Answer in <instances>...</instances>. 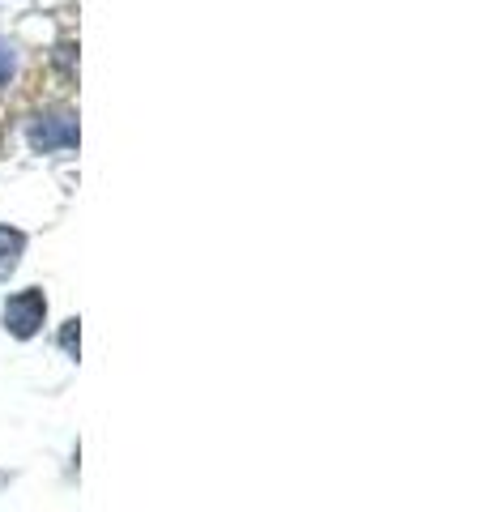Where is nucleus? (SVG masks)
I'll return each mask as SVG.
<instances>
[{
    "label": "nucleus",
    "mask_w": 486,
    "mask_h": 512,
    "mask_svg": "<svg viewBox=\"0 0 486 512\" xmlns=\"http://www.w3.org/2000/svg\"><path fill=\"white\" fill-rule=\"evenodd\" d=\"M0 320H5V329L13 333V338H35V333L43 329V320H47V295L39 291V286H26V291L9 295L5 308H0Z\"/></svg>",
    "instance_id": "nucleus-1"
},
{
    "label": "nucleus",
    "mask_w": 486,
    "mask_h": 512,
    "mask_svg": "<svg viewBox=\"0 0 486 512\" xmlns=\"http://www.w3.org/2000/svg\"><path fill=\"white\" fill-rule=\"evenodd\" d=\"M30 146L43 150V154H56V150H73L77 146V120L73 116H39L30 120Z\"/></svg>",
    "instance_id": "nucleus-2"
},
{
    "label": "nucleus",
    "mask_w": 486,
    "mask_h": 512,
    "mask_svg": "<svg viewBox=\"0 0 486 512\" xmlns=\"http://www.w3.org/2000/svg\"><path fill=\"white\" fill-rule=\"evenodd\" d=\"M22 252H26V235L18 227H0V282L13 278V269H18Z\"/></svg>",
    "instance_id": "nucleus-3"
},
{
    "label": "nucleus",
    "mask_w": 486,
    "mask_h": 512,
    "mask_svg": "<svg viewBox=\"0 0 486 512\" xmlns=\"http://www.w3.org/2000/svg\"><path fill=\"white\" fill-rule=\"evenodd\" d=\"M13 69H18V56H13V43L9 39H0V86L13 77Z\"/></svg>",
    "instance_id": "nucleus-4"
},
{
    "label": "nucleus",
    "mask_w": 486,
    "mask_h": 512,
    "mask_svg": "<svg viewBox=\"0 0 486 512\" xmlns=\"http://www.w3.org/2000/svg\"><path fill=\"white\" fill-rule=\"evenodd\" d=\"M77 342H81V333H77V320H69L60 333V346H64V355H73L77 359Z\"/></svg>",
    "instance_id": "nucleus-5"
}]
</instances>
